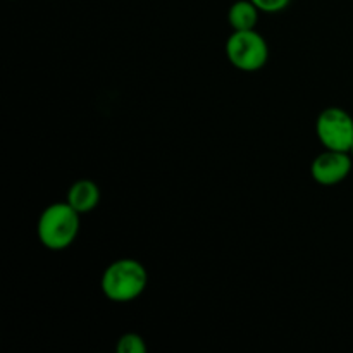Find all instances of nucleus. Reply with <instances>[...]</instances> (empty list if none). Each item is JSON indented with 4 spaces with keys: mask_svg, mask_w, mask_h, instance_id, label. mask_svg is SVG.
<instances>
[{
    "mask_svg": "<svg viewBox=\"0 0 353 353\" xmlns=\"http://www.w3.org/2000/svg\"><path fill=\"white\" fill-rule=\"evenodd\" d=\"M148 285V272L140 261L131 257L110 262L100 279L103 296L114 303H130L143 295Z\"/></svg>",
    "mask_w": 353,
    "mask_h": 353,
    "instance_id": "obj_1",
    "label": "nucleus"
},
{
    "mask_svg": "<svg viewBox=\"0 0 353 353\" xmlns=\"http://www.w3.org/2000/svg\"><path fill=\"white\" fill-rule=\"evenodd\" d=\"M79 226H81V214L76 212L65 200L50 203L38 217V240L52 252L65 250L78 238Z\"/></svg>",
    "mask_w": 353,
    "mask_h": 353,
    "instance_id": "obj_2",
    "label": "nucleus"
},
{
    "mask_svg": "<svg viewBox=\"0 0 353 353\" xmlns=\"http://www.w3.org/2000/svg\"><path fill=\"white\" fill-rule=\"evenodd\" d=\"M226 57L238 71H261L269 59L268 41L255 30L233 31L226 41Z\"/></svg>",
    "mask_w": 353,
    "mask_h": 353,
    "instance_id": "obj_3",
    "label": "nucleus"
},
{
    "mask_svg": "<svg viewBox=\"0 0 353 353\" xmlns=\"http://www.w3.org/2000/svg\"><path fill=\"white\" fill-rule=\"evenodd\" d=\"M316 133L327 150L350 152L353 145V117L341 107H327L316 121Z\"/></svg>",
    "mask_w": 353,
    "mask_h": 353,
    "instance_id": "obj_4",
    "label": "nucleus"
},
{
    "mask_svg": "<svg viewBox=\"0 0 353 353\" xmlns=\"http://www.w3.org/2000/svg\"><path fill=\"white\" fill-rule=\"evenodd\" d=\"M353 168V157L350 152L327 150L317 155L310 164V176L316 183L323 186L340 185L350 176Z\"/></svg>",
    "mask_w": 353,
    "mask_h": 353,
    "instance_id": "obj_5",
    "label": "nucleus"
},
{
    "mask_svg": "<svg viewBox=\"0 0 353 353\" xmlns=\"http://www.w3.org/2000/svg\"><path fill=\"white\" fill-rule=\"evenodd\" d=\"M65 202L83 216L95 209L100 203V188L92 179H78L68 190Z\"/></svg>",
    "mask_w": 353,
    "mask_h": 353,
    "instance_id": "obj_6",
    "label": "nucleus"
},
{
    "mask_svg": "<svg viewBox=\"0 0 353 353\" xmlns=\"http://www.w3.org/2000/svg\"><path fill=\"white\" fill-rule=\"evenodd\" d=\"M259 7L252 0H236L228 10V23L233 31L255 30L259 23Z\"/></svg>",
    "mask_w": 353,
    "mask_h": 353,
    "instance_id": "obj_7",
    "label": "nucleus"
},
{
    "mask_svg": "<svg viewBox=\"0 0 353 353\" xmlns=\"http://www.w3.org/2000/svg\"><path fill=\"white\" fill-rule=\"evenodd\" d=\"M117 353H147V343L138 333H124L116 343Z\"/></svg>",
    "mask_w": 353,
    "mask_h": 353,
    "instance_id": "obj_8",
    "label": "nucleus"
},
{
    "mask_svg": "<svg viewBox=\"0 0 353 353\" xmlns=\"http://www.w3.org/2000/svg\"><path fill=\"white\" fill-rule=\"evenodd\" d=\"M252 2L259 7V10H261V12L276 14V12H281V10H285L286 7L290 6V2H292V0H252Z\"/></svg>",
    "mask_w": 353,
    "mask_h": 353,
    "instance_id": "obj_9",
    "label": "nucleus"
},
{
    "mask_svg": "<svg viewBox=\"0 0 353 353\" xmlns=\"http://www.w3.org/2000/svg\"><path fill=\"white\" fill-rule=\"evenodd\" d=\"M350 155L353 157V145H352V148H350Z\"/></svg>",
    "mask_w": 353,
    "mask_h": 353,
    "instance_id": "obj_10",
    "label": "nucleus"
}]
</instances>
